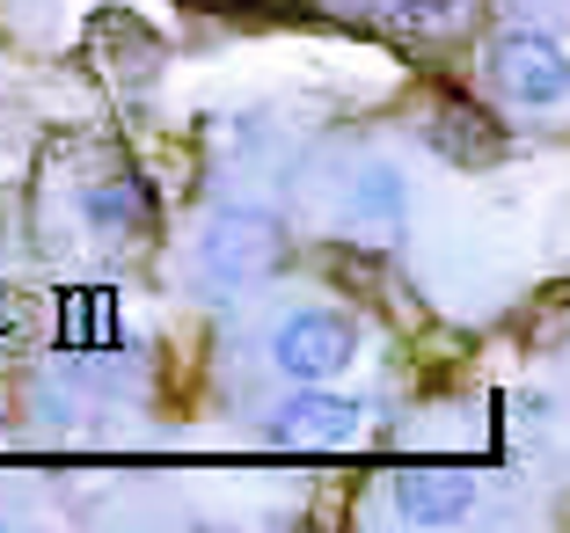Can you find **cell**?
Wrapping results in <instances>:
<instances>
[{
    "instance_id": "obj_1",
    "label": "cell",
    "mask_w": 570,
    "mask_h": 533,
    "mask_svg": "<svg viewBox=\"0 0 570 533\" xmlns=\"http://www.w3.org/2000/svg\"><path fill=\"white\" fill-rule=\"evenodd\" d=\"M285 256V227L271 205H213L198 227V241H190V264H198V285L205 293H249L256 278H271Z\"/></svg>"
},
{
    "instance_id": "obj_2",
    "label": "cell",
    "mask_w": 570,
    "mask_h": 533,
    "mask_svg": "<svg viewBox=\"0 0 570 533\" xmlns=\"http://www.w3.org/2000/svg\"><path fill=\"white\" fill-rule=\"evenodd\" d=\"M358 366V322L344 307L301 300L271 322V373L285 387H330Z\"/></svg>"
},
{
    "instance_id": "obj_3",
    "label": "cell",
    "mask_w": 570,
    "mask_h": 533,
    "mask_svg": "<svg viewBox=\"0 0 570 533\" xmlns=\"http://www.w3.org/2000/svg\"><path fill=\"white\" fill-rule=\"evenodd\" d=\"M483 81L498 102H512V110H556V102L570 96V59L563 45H556L549 30H534V22H520V30H498L483 51Z\"/></svg>"
},
{
    "instance_id": "obj_4",
    "label": "cell",
    "mask_w": 570,
    "mask_h": 533,
    "mask_svg": "<svg viewBox=\"0 0 570 533\" xmlns=\"http://www.w3.org/2000/svg\"><path fill=\"white\" fill-rule=\"evenodd\" d=\"M264 424H271L278 446H352L366 432V402H352L336 381L330 387H293Z\"/></svg>"
},
{
    "instance_id": "obj_5",
    "label": "cell",
    "mask_w": 570,
    "mask_h": 533,
    "mask_svg": "<svg viewBox=\"0 0 570 533\" xmlns=\"http://www.w3.org/2000/svg\"><path fill=\"white\" fill-rule=\"evenodd\" d=\"M475 497H483V483L469 467H403L387 483V512L403 526H461L475 512Z\"/></svg>"
},
{
    "instance_id": "obj_6",
    "label": "cell",
    "mask_w": 570,
    "mask_h": 533,
    "mask_svg": "<svg viewBox=\"0 0 570 533\" xmlns=\"http://www.w3.org/2000/svg\"><path fill=\"white\" fill-rule=\"evenodd\" d=\"M344 227L352 234H403L410 227V176L395 161H358L352 176H344Z\"/></svg>"
},
{
    "instance_id": "obj_7",
    "label": "cell",
    "mask_w": 570,
    "mask_h": 533,
    "mask_svg": "<svg viewBox=\"0 0 570 533\" xmlns=\"http://www.w3.org/2000/svg\"><path fill=\"white\" fill-rule=\"evenodd\" d=\"M81 219L110 241V234H132L139 219H147V198H139L132 176H118V184H88L81 190Z\"/></svg>"
},
{
    "instance_id": "obj_8",
    "label": "cell",
    "mask_w": 570,
    "mask_h": 533,
    "mask_svg": "<svg viewBox=\"0 0 570 533\" xmlns=\"http://www.w3.org/2000/svg\"><path fill=\"white\" fill-rule=\"evenodd\" d=\"M381 8H395V22H446L461 0H381Z\"/></svg>"
},
{
    "instance_id": "obj_9",
    "label": "cell",
    "mask_w": 570,
    "mask_h": 533,
    "mask_svg": "<svg viewBox=\"0 0 570 533\" xmlns=\"http://www.w3.org/2000/svg\"><path fill=\"white\" fill-rule=\"evenodd\" d=\"M336 8H381V0H336Z\"/></svg>"
},
{
    "instance_id": "obj_10",
    "label": "cell",
    "mask_w": 570,
    "mask_h": 533,
    "mask_svg": "<svg viewBox=\"0 0 570 533\" xmlns=\"http://www.w3.org/2000/svg\"><path fill=\"white\" fill-rule=\"evenodd\" d=\"M534 8H556V0H534Z\"/></svg>"
}]
</instances>
